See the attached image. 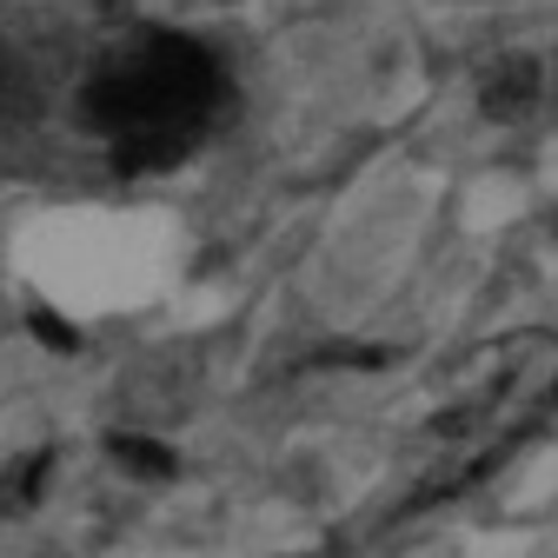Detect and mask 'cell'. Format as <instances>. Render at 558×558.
Instances as JSON below:
<instances>
[{
	"label": "cell",
	"instance_id": "obj_2",
	"mask_svg": "<svg viewBox=\"0 0 558 558\" xmlns=\"http://www.w3.org/2000/svg\"><path fill=\"white\" fill-rule=\"evenodd\" d=\"M545 87H551V74L532 60V53H506L493 74H485V113H493L499 126H519V120H532L538 107H545Z\"/></svg>",
	"mask_w": 558,
	"mask_h": 558
},
{
	"label": "cell",
	"instance_id": "obj_1",
	"mask_svg": "<svg viewBox=\"0 0 558 558\" xmlns=\"http://www.w3.org/2000/svg\"><path fill=\"white\" fill-rule=\"evenodd\" d=\"M220 100H227L220 60L199 40L160 34V27L120 40L87 81V120L120 154V167L180 160L206 133V120L220 113Z\"/></svg>",
	"mask_w": 558,
	"mask_h": 558
},
{
	"label": "cell",
	"instance_id": "obj_4",
	"mask_svg": "<svg viewBox=\"0 0 558 558\" xmlns=\"http://www.w3.org/2000/svg\"><path fill=\"white\" fill-rule=\"evenodd\" d=\"M551 399H558V392H551Z\"/></svg>",
	"mask_w": 558,
	"mask_h": 558
},
{
	"label": "cell",
	"instance_id": "obj_3",
	"mask_svg": "<svg viewBox=\"0 0 558 558\" xmlns=\"http://www.w3.org/2000/svg\"><path fill=\"white\" fill-rule=\"evenodd\" d=\"M113 459H120L126 472H140V478H173V472H180L173 452L154 446V439H113Z\"/></svg>",
	"mask_w": 558,
	"mask_h": 558
}]
</instances>
